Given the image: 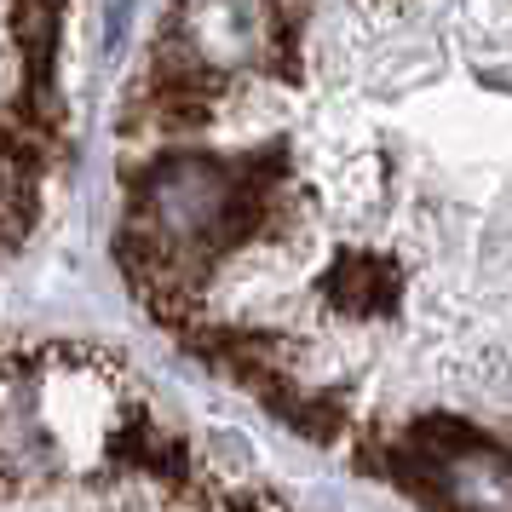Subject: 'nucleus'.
<instances>
[{
    "label": "nucleus",
    "instance_id": "obj_1",
    "mask_svg": "<svg viewBox=\"0 0 512 512\" xmlns=\"http://www.w3.org/2000/svg\"><path fill=\"white\" fill-rule=\"evenodd\" d=\"M323 300L346 317H392L403 300V265L380 248H369V254L346 248L323 271Z\"/></svg>",
    "mask_w": 512,
    "mask_h": 512
},
{
    "label": "nucleus",
    "instance_id": "obj_2",
    "mask_svg": "<svg viewBox=\"0 0 512 512\" xmlns=\"http://www.w3.org/2000/svg\"><path fill=\"white\" fill-rule=\"evenodd\" d=\"M259 75H271L282 87H305V0H265Z\"/></svg>",
    "mask_w": 512,
    "mask_h": 512
}]
</instances>
